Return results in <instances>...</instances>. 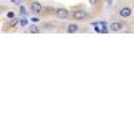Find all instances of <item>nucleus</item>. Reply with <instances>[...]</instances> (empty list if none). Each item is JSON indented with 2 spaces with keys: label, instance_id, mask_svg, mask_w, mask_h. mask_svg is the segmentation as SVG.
<instances>
[{
  "label": "nucleus",
  "instance_id": "3",
  "mask_svg": "<svg viewBox=\"0 0 134 134\" xmlns=\"http://www.w3.org/2000/svg\"><path fill=\"white\" fill-rule=\"evenodd\" d=\"M57 16L58 18H60V19H66L67 16H69V11H67L66 8H59V9H57Z\"/></svg>",
  "mask_w": 134,
  "mask_h": 134
},
{
  "label": "nucleus",
  "instance_id": "12",
  "mask_svg": "<svg viewBox=\"0 0 134 134\" xmlns=\"http://www.w3.org/2000/svg\"><path fill=\"white\" fill-rule=\"evenodd\" d=\"M18 21H19V20H16V19H14L12 21H11V26H15V24L18 23Z\"/></svg>",
  "mask_w": 134,
  "mask_h": 134
},
{
  "label": "nucleus",
  "instance_id": "10",
  "mask_svg": "<svg viewBox=\"0 0 134 134\" xmlns=\"http://www.w3.org/2000/svg\"><path fill=\"white\" fill-rule=\"evenodd\" d=\"M26 12H27V11H26V8H24V7H20V14L26 15Z\"/></svg>",
  "mask_w": 134,
  "mask_h": 134
},
{
  "label": "nucleus",
  "instance_id": "8",
  "mask_svg": "<svg viewBox=\"0 0 134 134\" xmlns=\"http://www.w3.org/2000/svg\"><path fill=\"white\" fill-rule=\"evenodd\" d=\"M30 32H32V34H38V32H39V28H38L36 26H31V27H30Z\"/></svg>",
  "mask_w": 134,
  "mask_h": 134
},
{
  "label": "nucleus",
  "instance_id": "6",
  "mask_svg": "<svg viewBox=\"0 0 134 134\" xmlns=\"http://www.w3.org/2000/svg\"><path fill=\"white\" fill-rule=\"evenodd\" d=\"M121 28H122V24H121V23H117V21H115V23H113V24L110 26V30H111V31H114V32L119 31Z\"/></svg>",
  "mask_w": 134,
  "mask_h": 134
},
{
  "label": "nucleus",
  "instance_id": "5",
  "mask_svg": "<svg viewBox=\"0 0 134 134\" xmlns=\"http://www.w3.org/2000/svg\"><path fill=\"white\" fill-rule=\"evenodd\" d=\"M87 14H86V11H75L74 12V18L76 20H82V19H86Z\"/></svg>",
  "mask_w": 134,
  "mask_h": 134
},
{
  "label": "nucleus",
  "instance_id": "2",
  "mask_svg": "<svg viewBox=\"0 0 134 134\" xmlns=\"http://www.w3.org/2000/svg\"><path fill=\"white\" fill-rule=\"evenodd\" d=\"M31 11H32V12H35V14H40L42 11H43V7H42L40 3L34 2V3L31 4Z\"/></svg>",
  "mask_w": 134,
  "mask_h": 134
},
{
  "label": "nucleus",
  "instance_id": "9",
  "mask_svg": "<svg viewBox=\"0 0 134 134\" xmlns=\"http://www.w3.org/2000/svg\"><path fill=\"white\" fill-rule=\"evenodd\" d=\"M19 24H20V26H23V27L27 26V20H26V19H21V20L19 21Z\"/></svg>",
  "mask_w": 134,
  "mask_h": 134
},
{
  "label": "nucleus",
  "instance_id": "4",
  "mask_svg": "<svg viewBox=\"0 0 134 134\" xmlns=\"http://www.w3.org/2000/svg\"><path fill=\"white\" fill-rule=\"evenodd\" d=\"M119 15H121L122 18H129V16L131 15V8H129V7H124V8L119 11Z\"/></svg>",
  "mask_w": 134,
  "mask_h": 134
},
{
  "label": "nucleus",
  "instance_id": "7",
  "mask_svg": "<svg viewBox=\"0 0 134 134\" xmlns=\"http://www.w3.org/2000/svg\"><path fill=\"white\" fill-rule=\"evenodd\" d=\"M78 31V26L76 24H70L69 27H67V32L69 34H75Z\"/></svg>",
  "mask_w": 134,
  "mask_h": 134
},
{
  "label": "nucleus",
  "instance_id": "1",
  "mask_svg": "<svg viewBox=\"0 0 134 134\" xmlns=\"http://www.w3.org/2000/svg\"><path fill=\"white\" fill-rule=\"evenodd\" d=\"M94 28H95V32H99V34H106L109 27L105 21H99V23H94Z\"/></svg>",
  "mask_w": 134,
  "mask_h": 134
},
{
  "label": "nucleus",
  "instance_id": "11",
  "mask_svg": "<svg viewBox=\"0 0 134 134\" xmlns=\"http://www.w3.org/2000/svg\"><path fill=\"white\" fill-rule=\"evenodd\" d=\"M7 16H8L9 19H12V18H14V12L11 11V12H8V14H7Z\"/></svg>",
  "mask_w": 134,
  "mask_h": 134
}]
</instances>
